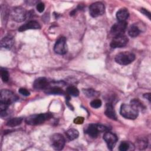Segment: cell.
Returning <instances> with one entry per match:
<instances>
[{
    "instance_id": "6da1fadb",
    "label": "cell",
    "mask_w": 151,
    "mask_h": 151,
    "mask_svg": "<svg viewBox=\"0 0 151 151\" xmlns=\"http://www.w3.org/2000/svg\"><path fill=\"white\" fill-rule=\"evenodd\" d=\"M120 113L126 119L133 120L138 116L139 110L132 104H123L120 107Z\"/></svg>"
},
{
    "instance_id": "7a4b0ae2",
    "label": "cell",
    "mask_w": 151,
    "mask_h": 151,
    "mask_svg": "<svg viewBox=\"0 0 151 151\" xmlns=\"http://www.w3.org/2000/svg\"><path fill=\"white\" fill-rule=\"evenodd\" d=\"M52 115L50 113H41L38 114H34L28 117L25 122L29 125H38L44 123L45 121L51 118Z\"/></svg>"
},
{
    "instance_id": "3957f363",
    "label": "cell",
    "mask_w": 151,
    "mask_h": 151,
    "mask_svg": "<svg viewBox=\"0 0 151 151\" xmlns=\"http://www.w3.org/2000/svg\"><path fill=\"white\" fill-rule=\"evenodd\" d=\"M135 59V55L129 51H124L118 53L115 57V61L117 63L125 65L130 64Z\"/></svg>"
},
{
    "instance_id": "277c9868",
    "label": "cell",
    "mask_w": 151,
    "mask_h": 151,
    "mask_svg": "<svg viewBox=\"0 0 151 151\" xmlns=\"http://www.w3.org/2000/svg\"><path fill=\"white\" fill-rule=\"evenodd\" d=\"M18 99V97L12 91L4 89L1 91L0 94V103L9 105L14 102H15Z\"/></svg>"
},
{
    "instance_id": "5b68a950",
    "label": "cell",
    "mask_w": 151,
    "mask_h": 151,
    "mask_svg": "<svg viewBox=\"0 0 151 151\" xmlns=\"http://www.w3.org/2000/svg\"><path fill=\"white\" fill-rule=\"evenodd\" d=\"M11 17L14 21L20 22L24 21L27 17V12L21 6L15 7L11 11Z\"/></svg>"
},
{
    "instance_id": "8992f818",
    "label": "cell",
    "mask_w": 151,
    "mask_h": 151,
    "mask_svg": "<svg viewBox=\"0 0 151 151\" xmlns=\"http://www.w3.org/2000/svg\"><path fill=\"white\" fill-rule=\"evenodd\" d=\"M51 142L52 147L57 150H62L65 145V139L63 136L60 133H55L51 137Z\"/></svg>"
},
{
    "instance_id": "52a82bcc",
    "label": "cell",
    "mask_w": 151,
    "mask_h": 151,
    "mask_svg": "<svg viewBox=\"0 0 151 151\" xmlns=\"http://www.w3.org/2000/svg\"><path fill=\"white\" fill-rule=\"evenodd\" d=\"M105 11V7L103 3L96 2L92 4L89 7L90 14L93 17H97L103 15Z\"/></svg>"
},
{
    "instance_id": "ba28073f",
    "label": "cell",
    "mask_w": 151,
    "mask_h": 151,
    "mask_svg": "<svg viewBox=\"0 0 151 151\" xmlns=\"http://www.w3.org/2000/svg\"><path fill=\"white\" fill-rule=\"evenodd\" d=\"M54 51L60 55L65 54L67 51V45L66 43V38L64 37H60L54 47Z\"/></svg>"
},
{
    "instance_id": "9c48e42d",
    "label": "cell",
    "mask_w": 151,
    "mask_h": 151,
    "mask_svg": "<svg viewBox=\"0 0 151 151\" xmlns=\"http://www.w3.org/2000/svg\"><path fill=\"white\" fill-rule=\"evenodd\" d=\"M126 21H119L112 26L110 32L114 37L123 35L126 31Z\"/></svg>"
},
{
    "instance_id": "30bf717a",
    "label": "cell",
    "mask_w": 151,
    "mask_h": 151,
    "mask_svg": "<svg viewBox=\"0 0 151 151\" xmlns=\"http://www.w3.org/2000/svg\"><path fill=\"white\" fill-rule=\"evenodd\" d=\"M127 37L124 34L114 37L113 39L111 41L110 46L113 48H122L126 45L128 42Z\"/></svg>"
},
{
    "instance_id": "8fae6325",
    "label": "cell",
    "mask_w": 151,
    "mask_h": 151,
    "mask_svg": "<svg viewBox=\"0 0 151 151\" xmlns=\"http://www.w3.org/2000/svg\"><path fill=\"white\" fill-rule=\"evenodd\" d=\"M103 139L106 142L108 148L111 150L114 148L117 143V137L115 134L107 131L103 136Z\"/></svg>"
},
{
    "instance_id": "7c38bea8",
    "label": "cell",
    "mask_w": 151,
    "mask_h": 151,
    "mask_svg": "<svg viewBox=\"0 0 151 151\" xmlns=\"http://www.w3.org/2000/svg\"><path fill=\"white\" fill-rule=\"evenodd\" d=\"M49 86L50 83L48 80L45 77L38 78L33 83V87L37 90H45L49 87Z\"/></svg>"
},
{
    "instance_id": "4fadbf2b",
    "label": "cell",
    "mask_w": 151,
    "mask_h": 151,
    "mask_svg": "<svg viewBox=\"0 0 151 151\" xmlns=\"http://www.w3.org/2000/svg\"><path fill=\"white\" fill-rule=\"evenodd\" d=\"M40 25L39 23L35 21H30L28 22L21 25L19 27V31H24L28 29H37L40 28Z\"/></svg>"
},
{
    "instance_id": "5bb4252c",
    "label": "cell",
    "mask_w": 151,
    "mask_h": 151,
    "mask_svg": "<svg viewBox=\"0 0 151 151\" xmlns=\"http://www.w3.org/2000/svg\"><path fill=\"white\" fill-rule=\"evenodd\" d=\"M85 132L92 137H96L99 132H100L99 128V124H89L86 129Z\"/></svg>"
},
{
    "instance_id": "9a60e30c",
    "label": "cell",
    "mask_w": 151,
    "mask_h": 151,
    "mask_svg": "<svg viewBox=\"0 0 151 151\" xmlns=\"http://www.w3.org/2000/svg\"><path fill=\"white\" fill-rule=\"evenodd\" d=\"M105 114L110 119L112 120H116L117 116L116 114V112L113 108V106L110 103H107L106 105L105 109Z\"/></svg>"
},
{
    "instance_id": "2e32d148",
    "label": "cell",
    "mask_w": 151,
    "mask_h": 151,
    "mask_svg": "<svg viewBox=\"0 0 151 151\" xmlns=\"http://www.w3.org/2000/svg\"><path fill=\"white\" fill-rule=\"evenodd\" d=\"M129 13L127 9L122 8L116 13V17L119 21H126L129 18Z\"/></svg>"
},
{
    "instance_id": "e0dca14e",
    "label": "cell",
    "mask_w": 151,
    "mask_h": 151,
    "mask_svg": "<svg viewBox=\"0 0 151 151\" xmlns=\"http://www.w3.org/2000/svg\"><path fill=\"white\" fill-rule=\"evenodd\" d=\"M13 44V38L9 36H6L4 37L3 39H2L1 41V47L6 49H10L12 47Z\"/></svg>"
},
{
    "instance_id": "ac0fdd59",
    "label": "cell",
    "mask_w": 151,
    "mask_h": 151,
    "mask_svg": "<svg viewBox=\"0 0 151 151\" xmlns=\"http://www.w3.org/2000/svg\"><path fill=\"white\" fill-rule=\"evenodd\" d=\"M46 93L50 94H64V91L58 87H48L45 89Z\"/></svg>"
},
{
    "instance_id": "d6986e66",
    "label": "cell",
    "mask_w": 151,
    "mask_h": 151,
    "mask_svg": "<svg viewBox=\"0 0 151 151\" xmlns=\"http://www.w3.org/2000/svg\"><path fill=\"white\" fill-rule=\"evenodd\" d=\"M128 33L131 37L133 38L139 35V34L140 33V30L136 25L134 24L130 27L128 30Z\"/></svg>"
},
{
    "instance_id": "ffe728a7",
    "label": "cell",
    "mask_w": 151,
    "mask_h": 151,
    "mask_svg": "<svg viewBox=\"0 0 151 151\" xmlns=\"http://www.w3.org/2000/svg\"><path fill=\"white\" fill-rule=\"evenodd\" d=\"M79 133L77 130L75 129H70L66 132V136L70 140H73L78 137Z\"/></svg>"
},
{
    "instance_id": "44dd1931",
    "label": "cell",
    "mask_w": 151,
    "mask_h": 151,
    "mask_svg": "<svg viewBox=\"0 0 151 151\" xmlns=\"http://www.w3.org/2000/svg\"><path fill=\"white\" fill-rule=\"evenodd\" d=\"M22 122V119L21 117H14L9 120L6 123V125L9 127H15L19 125Z\"/></svg>"
},
{
    "instance_id": "7402d4cb",
    "label": "cell",
    "mask_w": 151,
    "mask_h": 151,
    "mask_svg": "<svg viewBox=\"0 0 151 151\" xmlns=\"http://www.w3.org/2000/svg\"><path fill=\"white\" fill-rule=\"evenodd\" d=\"M67 93L74 97H77L79 94V91L74 86H69L67 88Z\"/></svg>"
},
{
    "instance_id": "603a6c76",
    "label": "cell",
    "mask_w": 151,
    "mask_h": 151,
    "mask_svg": "<svg viewBox=\"0 0 151 151\" xmlns=\"http://www.w3.org/2000/svg\"><path fill=\"white\" fill-rule=\"evenodd\" d=\"M83 92L86 94V96H87L88 97H96L99 95L98 92H97L93 89H84Z\"/></svg>"
},
{
    "instance_id": "cb8c5ba5",
    "label": "cell",
    "mask_w": 151,
    "mask_h": 151,
    "mask_svg": "<svg viewBox=\"0 0 151 151\" xmlns=\"http://www.w3.org/2000/svg\"><path fill=\"white\" fill-rule=\"evenodd\" d=\"M1 76L2 81L4 82H7L9 80V74L8 72L4 70V69H1Z\"/></svg>"
},
{
    "instance_id": "d4e9b609",
    "label": "cell",
    "mask_w": 151,
    "mask_h": 151,
    "mask_svg": "<svg viewBox=\"0 0 151 151\" xmlns=\"http://www.w3.org/2000/svg\"><path fill=\"white\" fill-rule=\"evenodd\" d=\"M130 148V144L127 142H122L119 145V149L120 151H126Z\"/></svg>"
},
{
    "instance_id": "484cf974",
    "label": "cell",
    "mask_w": 151,
    "mask_h": 151,
    "mask_svg": "<svg viewBox=\"0 0 151 151\" xmlns=\"http://www.w3.org/2000/svg\"><path fill=\"white\" fill-rule=\"evenodd\" d=\"M90 106L94 109L99 108L101 106V101L99 99H95L90 102Z\"/></svg>"
},
{
    "instance_id": "4316f807",
    "label": "cell",
    "mask_w": 151,
    "mask_h": 151,
    "mask_svg": "<svg viewBox=\"0 0 151 151\" xmlns=\"http://www.w3.org/2000/svg\"><path fill=\"white\" fill-rule=\"evenodd\" d=\"M137 143L138 147H139L140 149H143L147 146V140L146 139H140L139 140H137Z\"/></svg>"
},
{
    "instance_id": "83f0119b",
    "label": "cell",
    "mask_w": 151,
    "mask_h": 151,
    "mask_svg": "<svg viewBox=\"0 0 151 151\" xmlns=\"http://www.w3.org/2000/svg\"><path fill=\"white\" fill-rule=\"evenodd\" d=\"M18 91H19V93L21 94H22V95H23V96H29V94H30L29 91L28 90H27V89L24 88H19Z\"/></svg>"
},
{
    "instance_id": "f1b7e54d",
    "label": "cell",
    "mask_w": 151,
    "mask_h": 151,
    "mask_svg": "<svg viewBox=\"0 0 151 151\" xmlns=\"http://www.w3.org/2000/svg\"><path fill=\"white\" fill-rule=\"evenodd\" d=\"M44 8L45 5L42 2H40L37 5V9L39 12H42L44 10Z\"/></svg>"
},
{
    "instance_id": "f546056e",
    "label": "cell",
    "mask_w": 151,
    "mask_h": 151,
    "mask_svg": "<svg viewBox=\"0 0 151 151\" xmlns=\"http://www.w3.org/2000/svg\"><path fill=\"white\" fill-rule=\"evenodd\" d=\"M84 122V118L82 117H77L74 120V123L75 124H82Z\"/></svg>"
},
{
    "instance_id": "4dcf8cb0",
    "label": "cell",
    "mask_w": 151,
    "mask_h": 151,
    "mask_svg": "<svg viewBox=\"0 0 151 151\" xmlns=\"http://www.w3.org/2000/svg\"><path fill=\"white\" fill-rule=\"evenodd\" d=\"M141 12L142 14H143L145 15H146L147 17H148V18L149 19H150V12H149L147 10H146V9L144 8H142L141 9Z\"/></svg>"
},
{
    "instance_id": "1f68e13d",
    "label": "cell",
    "mask_w": 151,
    "mask_h": 151,
    "mask_svg": "<svg viewBox=\"0 0 151 151\" xmlns=\"http://www.w3.org/2000/svg\"><path fill=\"white\" fill-rule=\"evenodd\" d=\"M143 96H144V97L146 98L148 100L150 101V93H146V94H145Z\"/></svg>"
}]
</instances>
